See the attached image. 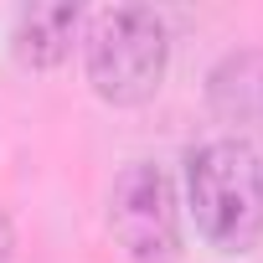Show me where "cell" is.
<instances>
[{
    "label": "cell",
    "instance_id": "6da1fadb",
    "mask_svg": "<svg viewBox=\"0 0 263 263\" xmlns=\"http://www.w3.org/2000/svg\"><path fill=\"white\" fill-rule=\"evenodd\" d=\"M186 201L201 237L222 253H248L263 237V160L248 140L222 135L191 150Z\"/></svg>",
    "mask_w": 263,
    "mask_h": 263
},
{
    "label": "cell",
    "instance_id": "7a4b0ae2",
    "mask_svg": "<svg viewBox=\"0 0 263 263\" xmlns=\"http://www.w3.org/2000/svg\"><path fill=\"white\" fill-rule=\"evenodd\" d=\"M171 31L150 6H108L88 26V83L114 108H140L160 93Z\"/></svg>",
    "mask_w": 263,
    "mask_h": 263
},
{
    "label": "cell",
    "instance_id": "3957f363",
    "mask_svg": "<svg viewBox=\"0 0 263 263\" xmlns=\"http://www.w3.org/2000/svg\"><path fill=\"white\" fill-rule=\"evenodd\" d=\"M108 232L135 263H181L176 181L150 160L124 165L108 191Z\"/></svg>",
    "mask_w": 263,
    "mask_h": 263
},
{
    "label": "cell",
    "instance_id": "277c9868",
    "mask_svg": "<svg viewBox=\"0 0 263 263\" xmlns=\"http://www.w3.org/2000/svg\"><path fill=\"white\" fill-rule=\"evenodd\" d=\"M206 103L222 124H263V47L227 52L206 78Z\"/></svg>",
    "mask_w": 263,
    "mask_h": 263
},
{
    "label": "cell",
    "instance_id": "5b68a950",
    "mask_svg": "<svg viewBox=\"0 0 263 263\" xmlns=\"http://www.w3.org/2000/svg\"><path fill=\"white\" fill-rule=\"evenodd\" d=\"M78 26H83V11L72 6V0H57V6H26L16 16L11 47H16V57L26 67H57V62H67Z\"/></svg>",
    "mask_w": 263,
    "mask_h": 263
}]
</instances>
